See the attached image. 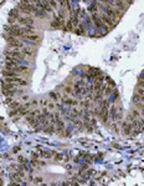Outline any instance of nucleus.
<instances>
[{"label": "nucleus", "instance_id": "obj_1", "mask_svg": "<svg viewBox=\"0 0 144 186\" xmlns=\"http://www.w3.org/2000/svg\"><path fill=\"white\" fill-rule=\"evenodd\" d=\"M17 23H19V25H22V26H29V25H34V18L32 16H20L19 19H17Z\"/></svg>", "mask_w": 144, "mask_h": 186}, {"label": "nucleus", "instance_id": "obj_2", "mask_svg": "<svg viewBox=\"0 0 144 186\" xmlns=\"http://www.w3.org/2000/svg\"><path fill=\"white\" fill-rule=\"evenodd\" d=\"M99 18H101V20H102L103 24H104L106 26H108V29H112V28H114V26H116V24H117L116 21H113L111 18H109V16L106 15V14H101V15H99Z\"/></svg>", "mask_w": 144, "mask_h": 186}, {"label": "nucleus", "instance_id": "obj_3", "mask_svg": "<svg viewBox=\"0 0 144 186\" xmlns=\"http://www.w3.org/2000/svg\"><path fill=\"white\" fill-rule=\"evenodd\" d=\"M122 130H123L124 135H132V124H129L127 121H123L122 123Z\"/></svg>", "mask_w": 144, "mask_h": 186}, {"label": "nucleus", "instance_id": "obj_4", "mask_svg": "<svg viewBox=\"0 0 144 186\" xmlns=\"http://www.w3.org/2000/svg\"><path fill=\"white\" fill-rule=\"evenodd\" d=\"M22 39L29 40V41H32V42H36V41L40 40V36L37 35V34H29V35H24L22 36Z\"/></svg>", "mask_w": 144, "mask_h": 186}, {"label": "nucleus", "instance_id": "obj_5", "mask_svg": "<svg viewBox=\"0 0 144 186\" xmlns=\"http://www.w3.org/2000/svg\"><path fill=\"white\" fill-rule=\"evenodd\" d=\"M20 10L17 9V8H15V9H11L10 10V13H9V18H13V19H19L20 18Z\"/></svg>", "mask_w": 144, "mask_h": 186}, {"label": "nucleus", "instance_id": "obj_6", "mask_svg": "<svg viewBox=\"0 0 144 186\" xmlns=\"http://www.w3.org/2000/svg\"><path fill=\"white\" fill-rule=\"evenodd\" d=\"M98 3H96V1H93V3H91V6H88V9L87 11L88 13H91V14H97V11H98Z\"/></svg>", "mask_w": 144, "mask_h": 186}, {"label": "nucleus", "instance_id": "obj_7", "mask_svg": "<svg viewBox=\"0 0 144 186\" xmlns=\"http://www.w3.org/2000/svg\"><path fill=\"white\" fill-rule=\"evenodd\" d=\"M42 130H44L45 132H47V134H53V132H56V126L50 124V125H47L46 127H44Z\"/></svg>", "mask_w": 144, "mask_h": 186}, {"label": "nucleus", "instance_id": "obj_8", "mask_svg": "<svg viewBox=\"0 0 144 186\" xmlns=\"http://www.w3.org/2000/svg\"><path fill=\"white\" fill-rule=\"evenodd\" d=\"M40 155L45 159H50L52 157V155H55V152H51V151H46V150H40Z\"/></svg>", "mask_w": 144, "mask_h": 186}, {"label": "nucleus", "instance_id": "obj_9", "mask_svg": "<svg viewBox=\"0 0 144 186\" xmlns=\"http://www.w3.org/2000/svg\"><path fill=\"white\" fill-rule=\"evenodd\" d=\"M50 99H51L52 101H58V100H61V94L56 93V91H52L50 94Z\"/></svg>", "mask_w": 144, "mask_h": 186}, {"label": "nucleus", "instance_id": "obj_10", "mask_svg": "<svg viewBox=\"0 0 144 186\" xmlns=\"http://www.w3.org/2000/svg\"><path fill=\"white\" fill-rule=\"evenodd\" d=\"M63 95H72L73 96V88L72 86H63Z\"/></svg>", "mask_w": 144, "mask_h": 186}, {"label": "nucleus", "instance_id": "obj_11", "mask_svg": "<svg viewBox=\"0 0 144 186\" xmlns=\"http://www.w3.org/2000/svg\"><path fill=\"white\" fill-rule=\"evenodd\" d=\"M21 51H22V54H24L25 56H30V55H32V50H31L29 46H24L22 49H21Z\"/></svg>", "mask_w": 144, "mask_h": 186}, {"label": "nucleus", "instance_id": "obj_12", "mask_svg": "<svg viewBox=\"0 0 144 186\" xmlns=\"http://www.w3.org/2000/svg\"><path fill=\"white\" fill-rule=\"evenodd\" d=\"M34 15L37 16V18H46V13H45L44 10H41V9H39V10L36 11Z\"/></svg>", "mask_w": 144, "mask_h": 186}, {"label": "nucleus", "instance_id": "obj_13", "mask_svg": "<svg viewBox=\"0 0 144 186\" xmlns=\"http://www.w3.org/2000/svg\"><path fill=\"white\" fill-rule=\"evenodd\" d=\"M135 94H138L139 96H144V88H142V86H137V89H135Z\"/></svg>", "mask_w": 144, "mask_h": 186}, {"label": "nucleus", "instance_id": "obj_14", "mask_svg": "<svg viewBox=\"0 0 144 186\" xmlns=\"http://www.w3.org/2000/svg\"><path fill=\"white\" fill-rule=\"evenodd\" d=\"M39 105L42 106V108H47V105H49V100H46V99H41V100L39 101Z\"/></svg>", "mask_w": 144, "mask_h": 186}, {"label": "nucleus", "instance_id": "obj_15", "mask_svg": "<svg viewBox=\"0 0 144 186\" xmlns=\"http://www.w3.org/2000/svg\"><path fill=\"white\" fill-rule=\"evenodd\" d=\"M133 104H134V105H137V104H140V96H139L138 94H134V96H133Z\"/></svg>", "mask_w": 144, "mask_h": 186}, {"label": "nucleus", "instance_id": "obj_16", "mask_svg": "<svg viewBox=\"0 0 144 186\" xmlns=\"http://www.w3.org/2000/svg\"><path fill=\"white\" fill-rule=\"evenodd\" d=\"M19 161H20L21 164H24V165H27V160H26L25 157H22V156H20V157H19Z\"/></svg>", "mask_w": 144, "mask_h": 186}, {"label": "nucleus", "instance_id": "obj_17", "mask_svg": "<svg viewBox=\"0 0 144 186\" xmlns=\"http://www.w3.org/2000/svg\"><path fill=\"white\" fill-rule=\"evenodd\" d=\"M56 108V106H55V104L53 103H50V101H49V105H47V109H49V110H53V109Z\"/></svg>", "mask_w": 144, "mask_h": 186}, {"label": "nucleus", "instance_id": "obj_18", "mask_svg": "<svg viewBox=\"0 0 144 186\" xmlns=\"http://www.w3.org/2000/svg\"><path fill=\"white\" fill-rule=\"evenodd\" d=\"M29 104H30V106H37V105H39V101H37V100H31Z\"/></svg>", "mask_w": 144, "mask_h": 186}, {"label": "nucleus", "instance_id": "obj_19", "mask_svg": "<svg viewBox=\"0 0 144 186\" xmlns=\"http://www.w3.org/2000/svg\"><path fill=\"white\" fill-rule=\"evenodd\" d=\"M62 159H63V156L61 155V154H56V156H55V160H62Z\"/></svg>", "mask_w": 144, "mask_h": 186}, {"label": "nucleus", "instance_id": "obj_20", "mask_svg": "<svg viewBox=\"0 0 144 186\" xmlns=\"http://www.w3.org/2000/svg\"><path fill=\"white\" fill-rule=\"evenodd\" d=\"M10 186H20V182H15V181H13L10 184Z\"/></svg>", "mask_w": 144, "mask_h": 186}, {"label": "nucleus", "instance_id": "obj_21", "mask_svg": "<svg viewBox=\"0 0 144 186\" xmlns=\"http://www.w3.org/2000/svg\"><path fill=\"white\" fill-rule=\"evenodd\" d=\"M34 181H35V182H40V181H41V179H39V177H37V179H35Z\"/></svg>", "mask_w": 144, "mask_h": 186}, {"label": "nucleus", "instance_id": "obj_22", "mask_svg": "<svg viewBox=\"0 0 144 186\" xmlns=\"http://www.w3.org/2000/svg\"><path fill=\"white\" fill-rule=\"evenodd\" d=\"M42 186H49V185H46V184H44V185H42Z\"/></svg>", "mask_w": 144, "mask_h": 186}]
</instances>
